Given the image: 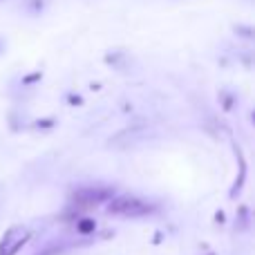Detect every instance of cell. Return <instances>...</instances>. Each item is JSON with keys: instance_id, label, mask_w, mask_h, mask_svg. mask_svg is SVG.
Segmentation results:
<instances>
[{"instance_id": "1", "label": "cell", "mask_w": 255, "mask_h": 255, "mask_svg": "<svg viewBox=\"0 0 255 255\" xmlns=\"http://www.w3.org/2000/svg\"><path fill=\"white\" fill-rule=\"evenodd\" d=\"M115 197V186H81L72 193V206L74 208H94L106 204Z\"/></svg>"}, {"instance_id": "2", "label": "cell", "mask_w": 255, "mask_h": 255, "mask_svg": "<svg viewBox=\"0 0 255 255\" xmlns=\"http://www.w3.org/2000/svg\"><path fill=\"white\" fill-rule=\"evenodd\" d=\"M31 240V231L22 224L9 226L0 240V255H16Z\"/></svg>"}, {"instance_id": "3", "label": "cell", "mask_w": 255, "mask_h": 255, "mask_svg": "<svg viewBox=\"0 0 255 255\" xmlns=\"http://www.w3.org/2000/svg\"><path fill=\"white\" fill-rule=\"evenodd\" d=\"M233 154H235V161H238V175H235V181L231 186V199H238V195L244 190V184H247V159H244V152L238 143H233Z\"/></svg>"}, {"instance_id": "4", "label": "cell", "mask_w": 255, "mask_h": 255, "mask_svg": "<svg viewBox=\"0 0 255 255\" xmlns=\"http://www.w3.org/2000/svg\"><path fill=\"white\" fill-rule=\"evenodd\" d=\"M154 211H157V206H154V204L145 202V199L132 197L130 204L126 206V211L121 213V217H145V215H150V213H154Z\"/></svg>"}, {"instance_id": "5", "label": "cell", "mask_w": 255, "mask_h": 255, "mask_svg": "<svg viewBox=\"0 0 255 255\" xmlns=\"http://www.w3.org/2000/svg\"><path fill=\"white\" fill-rule=\"evenodd\" d=\"M130 195H121V197H112L108 199V206H106V213L108 215H121L126 211V206L130 204Z\"/></svg>"}, {"instance_id": "6", "label": "cell", "mask_w": 255, "mask_h": 255, "mask_svg": "<svg viewBox=\"0 0 255 255\" xmlns=\"http://www.w3.org/2000/svg\"><path fill=\"white\" fill-rule=\"evenodd\" d=\"M94 231H97V222H94L92 217H76V233L79 235L88 238V235H92Z\"/></svg>"}, {"instance_id": "7", "label": "cell", "mask_w": 255, "mask_h": 255, "mask_svg": "<svg viewBox=\"0 0 255 255\" xmlns=\"http://www.w3.org/2000/svg\"><path fill=\"white\" fill-rule=\"evenodd\" d=\"M251 226V217H249V208L240 206L238 215H235V231H247Z\"/></svg>"}, {"instance_id": "8", "label": "cell", "mask_w": 255, "mask_h": 255, "mask_svg": "<svg viewBox=\"0 0 255 255\" xmlns=\"http://www.w3.org/2000/svg\"><path fill=\"white\" fill-rule=\"evenodd\" d=\"M220 101H222V108H224V112H231L235 106V97L231 92H220Z\"/></svg>"}, {"instance_id": "9", "label": "cell", "mask_w": 255, "mask_h": 255, "mask_svg": "<svg viewBox=\"0 0 255 255\" xmlns=\"http://www.w3.org/2000/svg\"><path fill=\"white\" fill-rule=\"evenodd\" d=\"M65 251H67V247H65V244H52V247L43 249V251H38L36 255H63Z\"/></svg>"}, {"instance_id": "10", "label": "cell", "mask_w": 255, "mask_h": 255, "mask_svg": "<svg viewBox=\"0 0 255 255\" xmlns=\"http://www.w3.org/2000/svg\"><path fill=\"white\" fill-rule=\"evenodd\" d=\"M34 128H38V130H49V128H54V119H38L34 124Z\"/></svg>"}, {"instance_id": "11", "label": "cell", "mask_w": 255, "mask_h": 255, "mask_svg": "<svg viewBox=\"0 0 255 255\" xmlns=\"http://www.w3.org/2000/svg\"><path fill=\"white\" fill-rule=\"evenodd\" d=\"M40 79H43V74H40V72H34V74H29V76L22 79V85H31V83H36V81H40Z\"/></svg>"}, {"instance_id": "12", "label": "cell", "mask_w": 255, "mask_h": 255, "mask_svg": "<svg viewBox=\"0 0 255 255\" xmlns=\"http://www.w3.org/2000/svg\"><path fill=\"white\" fill-rule=\"evenodd\" d=\"M235 31H238L240 36H244V38H251L253 36V27H235Z\"/></svg>"}, {"instance_id": "13", "label": "cell", "mask_w": 255, "mask_h": 255, "mask_svg": "<svg viewBox=\"0 0 255 255\" xmlns=\"http://www.w3.org/2000/svg\"><path fill=\"white\" fill-rule=\"evenodd\" d=\"M67 101H70L72 106H81V103H83V99H81L79 94H70V97H67Z\"/></svg>"}, {"instance_id": "14", "label": "cell", "mask_w": 255, "mask_h": 255, "mask_svg": "<svg viewBox=\"0 0 255 255\" xmlns=\"http://www.w3.org/2000/svg\"><path fill=\"white\" fill-rule=\"evenodd\" d=\"M215 222H217V224H224V222H226L224 211H217V213H215Z\"/></svg>"}, {"instance_id": "15", "label": "cell", "mask_w": 255, "mask_h": 255, "mask_svg": "<svg viewBox=\"0 0 255 255\" xmlns=\"http://www.w3.org/2000/svg\"><path fill=\"white\" fill-rule=\"evenodd\" d=\"M161 238H163V233H161V231H157V233H154V240H152V242H154V244H161Z\"/></svg>"}, {"instance_id": "16", "label": "cell", "mask_w": 255, "mask_h": 255, "mask_svg": "<svg viewBox=\"0 0 255 255\" xmlns=\"http://www.w3.org/2000/svg\"><path fill=\"white\" fill-rule=\"evenodd\" d=\"M208 255H215V253H208Z\"/></svg>"}]
</instances>
